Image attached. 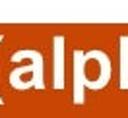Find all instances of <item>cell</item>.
I'll return each instance as SVG.
<instances>
[{"instance_id":"cell-1","label":"cell","mask_w":128,"mask_h":118,"mask_svg":"<svg viewBox=\"0 0 128 118\" xmlns=\"http://www.w3.org/2000/svg\"><path fill=\"white\" fill-rule=\"evenodd\" d=\"M24 58H29L31 64L29 66H24V68H16V70L10 72V85H14L16 81H20L22 76L25 74H33V78L29 79L31 87L35 89H45V60H43V54L35 48H24V50H18L12 54V62H20Z\"/></svg>"},{"instance_id":"cell-2","label":"cell","mask_w":128,"mask_h":118,"mask_svg":"<svg viewBox=\"0 0 128 118\" xmlns=\"http://www.w3.org/2000/svg\"><path fill=\"white\" fill-rule=\"evenodd\" d=\"M86 52L82 48L74 50V105H84V89L88 83L86 76Z\"/></svg>"},{"instance_id":"cell-3","label":"cell","mask_w":128,"mask_h":118,"mask_svg":"<svg viewBox=\"0 0 128 118\" xmlns=\"http://www.w3.org/2000/svg\"><path fill=\"white\" fill-rule=\"evenodd\" d=\"M52 45H54V70H52L54 81H52V87L64 89V45H66L64 35H54Z\"/></svg>"},{"instance_id":"cell-4","label":"cell","mask_w":128,"mask_h":118,"mask_svg":"<svg viewBox=\"0 0 128 118\" xmlns=\"http://www.w3.org/2000/svg\"><path fill=\"white\" fill-rule=\"evenodd\" d=\"M120 89H128V35H120Z\"/></svg>"},{"instance_id":"cell-5","label":"cell","mask_w":128,"mask_h":118,"mask_svg":"<svg viewBox=\"0 0 128 118\" xmlns=\"http://www.w3.org/2000/svg\"><path fill=\"white\" fill-rule=\"evenodd\" d=\"M2 41H4V35L0 33V45H2ZM0 105H4V99H2V97H0Z\"/></svg>"}]
</instances>
